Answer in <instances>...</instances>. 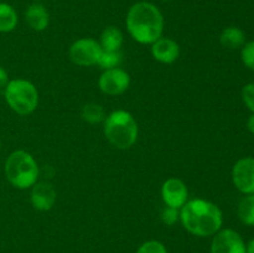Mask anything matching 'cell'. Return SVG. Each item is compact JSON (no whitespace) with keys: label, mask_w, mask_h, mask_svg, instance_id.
Segmentation results:
<instances>
[{"label":"cell","mask_w":254,"mask_h":253,"mask_svg":"<svg viewBox=\"0 0 254 253\" xmlns=\"http://www.w3.org/2000/svg\"><path fill=\"white\" fill-rule=\"evenodd\" d=\"M180 221L191 235L208 237L216 235L222 227V211L211 201L193 198L180 208Z\"/></svg>","instance_id":"6da1fadb"},{"label":"cell","mask_w":254,"mask_h":253,"mask_svg":"<svg viewBox=\"0 0 254 253\" xmlns=\"http://www.w3.org/2000/svg\"><path fill=\"white\" fill-rule=\"evenodd\" d=\"M126 25L133 40L141 45H151L163 36L164 16L156 5L139 1L128 10Z\"/></svg>","instance_id":"7a4b0ae2"},{"label":"cell","mask_w":254,"mask_h":253,"mask_svg":"<svg viewBox=\"0 0 254 253\" xmlns=\"http://www.w3.org/2000/svg\"><path fill=\"white\" fill-rule=\"evenodd\" d=\"M138 134V122L133 114L124 109L112 112L104 119V135L119 150L130 149L136 143Z\"/></svg>","instance_id":"3957f363"},{"label":"cell","mask_w":254,"mask_h":253,"mask_svg":"<svg viewBox=\"0 0 254 253\" xmlns=\"http://www.w3.org/2000/svg\"><path fill=\"white\" fill-rule=\"evenodd\" d=\"M4 171L7 181L19 190L32 188L40 173L35 158L25 150L12 151L5 161Z\"/></svg>","instance_id":"277c9868"},{"label":"cell","mask_w":254,"mask_h":253,"mask_svg":"<svg viewBox=\"0 0 254 253\" xmlns=\"http://www.w3.org/2000/svg\"><path fill=\"white\" fill-rule=\"evenodd\" d=\"M4 96L10 109L19 116H29L39 106L37 88L27 79H10L4 88Z\"/></svg>","instance_id":"5b68a950"},{"label":"cell","mask_w":254,"mask_h":253,"mask_svg":"<svg viewBox=\"0 0 254 253\" xmlns=\"http://www.w3.org/2000/svg\"><path fill=\"white\" fill-rule=\"evenodd\" d=\"M101 54L102 47L99 42L97 40L91 39V37L76 40L68 50V56L71 61L77 66L82 67L97 64Z\"/></svg>","instance_id":"8992f818"},{"label":"cell","mask_w":254,"mask_h":253,"mask_svg":"<svg viewBox=\"0 0 254 253\" xmlns=\"http://www.w3.org/2000/svg\"><path fill=\"white\" fill-rule=\"evenodd\" d=\"M98 86L107 96H121L130 86V76L119 67L106 69L99 77Z\"/></svg>","instance_id":"52a82bcc"},{"label":"cell","mask_w":254,"mask_h":253,"mask_svg":"<svg viewBox=\"0 0 254 253\" xmlns=\"http://www.w3.org/2000/svg\"><path fill=\"white\" fill-rule=\"evenodd\" d=\"M211 253H246V245L240 233L226 228L213 235Z\"/></svg>","instance_id":"ba28073f"},{"label":"cell","mask_w":254,"mask_h":253,"mask_svg":"<svg viewBox=\"0 0 254 253\" xmlns=\"http://www.w3.org/2000/svg\"><path fill=\"white\" fill-rule=\"evenodd\" d=\"M161 197L166 206L180 210L189 201L188 186L181 179H168L161 186Z\"/></svg>","instance_id":"9c48e42d"},{"label":"cell","mask_w":254,"mask_h":253,"mask_svg":"<svg viewBox=\"0 0 254 253\" xmlns=\"http://www.w3.org/2000/svg\"><path fill=\"white\" fill-rule=\"evenodd\" d=\"M236 188L243 193H254V158L240 159L232 169Z\"/></svg>","instance_id":"30bf717a"},{"label":"cell","mask_w":254,"mask_h":253,"mask_svg":"<svg viewBox=\"0 0 254 253\" xmlns=\"http://www.w3.org/2000/svg\"><path fill=\"white\" fill-rule=\"evenodd\" d=\"M31 205L37 211H50L57 200V192L49 181H40L31 188Z\"/></svg>","instance_id":"8fae6325"},{"label":"cell","mask_w":254,"mask_h":253,"mask_svg":"<svg viewBox=\"0 0 254 253\" xmlns=\"http://www.w3.org/2000/svg\"><path fill=\"white\" fill-rule=\"evenodd\" d=\"M151 55L160 63H174L180 56V46L173 39L161 36L151 44Z\"/></svg>","instance_id":"7c38bea8"},{"label":"cell","mask_w":254,"mask_h":253,"mask_svg":"<svg viewBox=\"0 0 254 253\" xmlns=\"http://www.w3.org/2000/svg\"><path fill=\"white\" fill-rule=\"evenodd\" d=\"M25 20L34 31H44L50 24V14L46 7L40 2H35L27 7Z\"/></svg>","instance_id":"4fadbf2b"},{"label":"cell","mask_w":254,"mask_h":253,"mask_svg":"<svg viewBox=\"0 0 254 253\" xmlns=\"http://www.w3.org/2000/svg\"><path fill=\"white\" fill-rule=\"evenodd\" d=\"M123 41L124 37L121 30L116 26H108L102 31L98 42L103 51H121Z\"/></svg>","instance_id":"5bb4252c"},{"label":"cell","mask_w":254,"mask_h":253,"mask_svg":"<svg viewBox=\"0 0 254 253\" xmlns=\"http://www.w3.org/2000/svg\"><path fill=\"white\" fill-rule=\"evenodd\" d=\"M19 17L14 7L7 2H0V32L7 34L16 29Z\"/></svg>","instance_id":"9a60e30c"},{"label":"cell","mask_w":254,"mask_h":253,"mask_svg":"<svg viewBox=\"0 0 254 253\" xmlns=\"http://www.w3.org/2000/svg\"><path fill=\"white\" fill-rule=\"evenodd\" d=\"M245 32L236 26L226 27L220 36V42L223 47L230 50L240 49L245 45Z\"/></svg>","instance_id":"2e32d148"},{"label":"cell","mask_w":254,"mask_h":253,"mask_svg":"<svg viewBox=\"0 0 254 253\" xmlns=\"http://www.w3.org/2000/svg\"><path fill=\"white\" fill-rule=\"evenodd\" d=\"M238 217L245 225L254 226V193L246 196L238 205Z\"/></svg>","instance_id":"e0dca14e"},{"label":"cell","mask_w":254,"mask_h":253,"mask_svg":"<svg viewBox=\"0 0 254 253\" xmlns=\"http://www.w3.org/2000/svg\"><path fill=\"white\" fill-rule=\"evenodd\" d=\"M82 118L89 124H98L104 122L106 113L103 107L97 103H88L82 108Z\"/></svg>","instance_id":"ac0fdd59"},{"label":"cell","mask_w":254,"mask_h":253,"mask_svg":"<svg viewBox=\"0 0 254 253\" xmlns=\"http://www.w3.org/2000/svg\"><path fill=\"white\" fill-rule=\"evenodd\" d=\"M122 60H123V55L121 54V51H103L102 50V54L97 64L106 71V69L119 67V64L122 63Z\"/></svg>","instance_id":"d6986e66"},{"label":"cell","mask_w":254,"mask_h":253,"mask_svg":"<svg viewBox=\"0 0 254 253\" xmlns=\"http://www.w3.org/2000/svg\"><path fill=\"white\" fill-rule=\"evenodd\" d=\"M180 220V210L170 206H165V208L161 212V221L166 226H174Z\"/></svg>","instance_id":"ffe728a7"},{"label":"cell","mask_w":254,"mask_h":253,"mask_svg":"<svg viewBox=\"0 0 254 253\" xmlns=\"http://www.w3.org/2000/svg\"><path fill=\"white\" fill-rule=\"evenodd\" d=\"M135 253H168L165 246L159 241H148L138 248Z\"/></svg>","instance_id":"44dd1931"},{"label":"cell","mask_w":254,"mask_h":253,"mask_svg":"<svg viewBox=\"0 0 254 253\" xmlns=\"http://www.w3.org/2000/svg\"><path fill=\"white\" fill-rule=\"evenodd\" d=\"M242 61L250 69L254 71V41L248 42L242 49Z\"/></svg>","instance_id":"7402d4cb"},{"label":"cell","mask_w":254,"mask_h":253,"mask_svg":"<svg viewBox=\"0 0 254 253\" xmlns=\"http://www.w3.org/2000/svg\"><path fill=\"white\" fill-rule=\"evenodd\" d=\"M242 97L248 109L254 113V82L253 83L246 84L242 91Z\"/></svg>","instance_id":"603a6c76"},{"label":"cell","mask_w":254,"mask_h":253,"mask_svg":"<svg viewBox=\"0 0 254 253\" xmlns=\"http://www.w3.org/2000/svg\"><path fill=\"white\" fill-rule=\"evenodd\" d=\"M9 74H7L6 69L4 68L2 66H0V89L5 88L6 84L9 83Z\"/></svg>","instance_id":"cb8c5ba5"},{"label":"cell","mask_w":254,"mask_h":253,"mask_svg":"<svg viewBox=\"0 0 254 253\" xmlns=\"http://www.w3.org/2000/svg\"><path fill=\"white\" fill-rule=\"evenodd\" d=\"M247 128H248V130L251 131V133L254 134V113L252 114V116L250 117V118H248Z\"/></svg>","instance_id":"d4e9b609"},{"label":"cell","mask_w":254,"mask_h":253,"mask_svg":"<svg viewBox=\"0 0 254 253\" xmlns=\"http://www.w3.org/2000/svg\"><path fill=\"white\" fill-rule=\"evenodd\" d=\"M246 253H254V238L250 241L247 246H246Z\"/></svg>","instance_id":"484cf974"},{"label":"cell","mask_w":254,"mask_h":253,"mask_svg":"<svg viewBox=\"0 0 254 253\" xmlns=\"http://www.w3.org/2000/svg\"><path fill=\"white\" fill-rule=\"evenodd\" d=\"M0 149H1V139H0Z\"/></svg>","instance_id":"4316f807"},{"label":"cell","mask_w":254,"mask_h":253,"mask_svg":"<svg viewBox=\"0 0 254 253\" xmlns=\"http://www.w3.org/2000/svg\"><path fill=\"white\" fill-rule=\"evenodd\" d=\"M161 1H170V0H161Z\"/></svg>","instance_id":"83f0119b"},{"label":"cell","mask_w":254,"mask_h":253,"mask_svg":"<svg viewBox=\"0 0 254 253\" xmlns=\"http://www.w3.org/2000/svg\"><path fill=\"white\" fill-rule=\"evenodd\" d=\"M36 1H42V0H36Z\"/></svg>","instance_id":"f1b7e54d"},{"label":"cell","mask_w":254,"mask_h":253,"mask_svg":"<svg viewBox=\"0 0 254 253\" xmlns=\"http://www.w3.org/2000/svg\"><path fill=\"white\" fill-rule=\"evenodd\" d=\"M0 170H1V166H0Z\"/></svg>","instance_id":"f546056e"}]
</instances>
